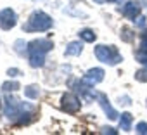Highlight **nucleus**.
Masks as SVG:
<instances>
[{"label":"nucleus","mask_w":147,"mask_h":135,"mask_svg":"<svg viewBox=\"0 0 147 135\" xmlns=\"http://www.w3.org/2000/svg\"><path fill=\"white\" fill-rule=\"evenodd\" d=\"M33 113H35V106L24 104V102H21L19 99L11 97V95L5 97V109H4V114L7 116V119L16 121V123H28L30 118H26V116H33Z\"/></svg>","instance_id":"f257e3e1"},{"label":"nucleus","mask_w":147,"mask_h":135,"mask_svg":"<svg viewBox=\"0 0 147 135\" xmlns=\"http://www.w3.org/2000/svg\"><path fill=\"white\" fill-rule=\"evenodd\" d=\"M54 43L49 38H36L28 43V55L31 68H42L45 64V54L52 50Z\"/></svg>","instance_id":"f03ea898"},{"label":"nucleus","mask_w":147,"mask_h":135,"mask_svg":"<svg viewBox=\"0 0 147 135\" xmlns=\"http://www.w3.org/2000/svg\"><path fill=\"white\" fill-rule=\"evenodd\" d=\"M50 28H52V18L43 11H35L24 26L26 31H47Z\"/></svg>","instance_id":"7ed1b4c3"},{"label":"nucleus","mask_w":147,"mask_h":135,"mask_svg":"<svg viewBox=\"0 0 147 135\" xmlns=\"http://www.w3.org/2000/svg\"><path fill=\"white\" fill-rule=\"evenodd\" d=\"M95 57L107 66H116L123 61L121 54L118 52V49L114 45H97L95 47Z\"/></svg>","instance_id":"20e7f679"},{"label":"nucleus","mask_w":147,"mask_h":135,"mask_svg":"<svg viewBox=\"0 0 147 135\" xmlns=\"http://www.w3.org/2000/svg\"><path fill=\"white\" fill-rule=\"evenodd\" d=\"M16 23H18V16H16V12L12 9L7 7V9L0 11V28L2 30L9 31V30H12L16 26Z\"/></svg>","instance_id":"39448f33"},{"label":"nucleus","mask_w":147,"mask_h":135,"mask_svg":"<svg viewBox=\"0 0 147 135\" xmlns=\"http://www.w3.org/2000/svg\"><path fill=\"white\" fill-rule=\"evenodd\" d=\"M61 102H62V109L66 113H71V114L78 113L80 107H82V102H80V99L75 94H64L62 99H61Z\"/></svg>","instance_id":"423d86ee"},{"label":"nucleus","mask_w":147,"mask_h":135,"mask_svg":"<svg viewBox=\"0 0 147 135\" xmlns=\"http://www.w3.org/2000/svg\"><path fill=\"white\" fill-rule=\"evenodd\" d=\"M95 97H97V101H99L100 107L104 109V113L107 114V118H109V119H113V121H114V119H118V116H119V114H118V113H116V109L109 104V99L106 97V94H102V92H95Z\"/></svg>","instance_id":"0eeeda50"},{"label":"nucleus","mask_w":147,"mask_h":135,"mask_svg":"<svg viewBox=\"0 0 147 135\" xmlns=\"http://www.w3.org/2000/svg\"><path fill=\"white\" fill-rule=\"evenodd\" d=\"M119 12H121L125 18L135 21V19L140 16V5H138L137 2H133V0H130V2H126L123 7H119Z\"/></svg>","instance_id":"6e6552de"},{"label":"nucleus","mask_w":147,"mask_h":135,"mask_svg":"<svg viewBox=\"0 0 147 135\" xmlns=\"http://www.w3.org/2000/svg\"><path fill=\"white\" fill-rule=\"evenodd\" d=\"M135 57L140 64H145L147 66V28L144 30V33L140 35V47L138 50L135 52Z\"/></svg>","instance_id":"1a4fd4ad"},{"label":"nucleus","mask_w":147,"mask_h":135,"mask_svg":"<svg viewBox=\"0 0 147 135\" xmlns=\"http://www.w3.org/2000/svg\"><path fill=\"white\" fill-rule=\"evenodd\" d=\"M85 80H87V82H90L92 85L100 83V82L104 80V70H102V68H92V70H88V71H87Z\"/></svg>","instance_id":"9d476101"},{"label":"nucleus","mask_w":147,"mask_h":135,"mask_svg":"<svg viewBox=\"0 0 147 135\" xmlns=\"http://www.w3.org/2000/svg\"><path fill=\"white\" fill-rule=\"evenodd\" d=\"M83 52V43L82 42H69L67 43V47H66V50H64V54L66 55H80Z\"/></svg>","instance_id":"9b49d317"},{"label":"nucleus","mask_w":147,"mask_h":135,"mask_svg":"<svg viewBox=\"0 0 147 135\" xmlns=\"http://www.w3.org/2000/svg\"><path fill=\"white\" fill-rule=\"evenodd\" d=\"M131 121H133V116L130 113H123L121 118H119V126L123 132H130L131 130Z\"/></svg>","instance_id":"f8f14e48"},{"label":"nucleus","mask_w":147,"mask_h":135,"mask_svg":"<svg viewBox=\"0 0 147 135\" xmlns=\"http://www.w3.org/2000/svg\"><path fill=\"white\" fill-rule=\"evenodd\" d=\"M78 35H80V38H82L83 42H88V43H92V42H95V40H97V35L94 33V30H88V28L82 30Z\"/></svg>","instance_id":"ddd939ff"},{"label":"nucleus","mask_w":147,"mask_h":135,"mask_svg":"<svg viewBox=\"0 0 147 135\" xmlns=\"http://www.w3.org/2000/svg\"><path fill=\"white\" fill-rule=\"evenodd\" d=\"M24 95H26L28 99H36V97L40 95V90H38L36 85H28V87L24 88Z\"/></svg>","instance_id":"4468645a"},{"label":"nucleus","mask_w":147,"mask_h":135,"mask_svg":"<svg viewBox=\"0 0 147 135\" xmlns=\"http://www.w3.org/2000/svg\"><path fill=\"white\" fill-rule=\"evenodd\" d=\"M135 38V33H133V30L131 28H121V40H125V42H131Z\"/></svg>","instance_id":"2eb2a0df"},{"label":"nucleus","mask_w":147,"mask_h":135,"mask_svg":"<svg viewBox=\"0 0 147 135\" xmlns=\"http://www.w3.org/2000/svg\"><path fill=\"white\" fill-rule=\"evenodd\" d=\"M18 88H21V85H19L18 82H5V83L2 85V90H4V92H14V90H18Z\"/></svg>","instance_id":"dca6fc26"},{"label":"nucleus","mask_w":147,"mask_h":135,"mask_svg":"<svg viewBox=\"0 0 147 135\" xmlns=\"http://www.w3.org/2000/svg\"><path fill=\"white\" fill-rule=\"evenodd\" d=\"M135 80L137 82H142V83H147V66L135 73Z\"/></svg>","instance_id":"f3484780"},{"label":"nucleus","mask_w":147,"mask_h":135,"mask_svg":"<svg viewBox=\"0 0 147 135\" xmlns=\"http://www.w3.org/2000/svg\"><path fill=\"white\" fill-rule=\"evenodd\" d=\"M135 130H137V133L145 135V133H147V123H145V121H140V123L135 126Z\"/></svg>","instance_id":"a211bd4d"},{"label":"nucleus","mask_w":147,"mask_h":135,"mask_svg":"<svg viewBox=\"0 0 147 135\" xmlns=\"http://www.w3.org/2000/svg\"><path fill=\"white\" fill-rule=\"evenodd\" d=\"M7 75H9V76H19V75H21V71L18 70V68H11V70L7 71Z\"/></svg>","instance_id":"6ab92c4d"},{"label":"nucleus","mask_w":147,"mask_h":135,"mask_svg":"<svg viewBox=\"0 0 147 135\" xmlns=\"http://www.w3.org/2000/svg\"><path fill=\"white\" fill-rule=\"evenodd\" d=\"M102 133H111V135H116L118 132H116L114 128H111V126H107V128H102Z\"/></svg>","instance_id":"aec40b11"},{"label":"nucleus","mask_w":147,"mask_h":135,"mask_svg":"<svg viewBox=\"0 0 147 135\" xmlns=\"http://www.w3.org/2000/svg\"><path fill=\"white\" fill-rule=\"evenodd\" d=\"M137 26H145V18L144 16H138L137 18Z\"/></svg>","instance_id":"412c9836"},{"label":"nucleus","mask_w":147,"mask_h":135,"mask_svg":"<svg viewBox=\"0 0 147 135\" xmlns=\"http://www.w3.org/2000/svg\"><path fill=\"white\" fill-rule=\"evenodd\" d=\"M94 2H95V4H104L106 0H94Z\"/></svg>","instance_id":"4be33fe9"},{"label":"nucleus","mask_w":147,"mask_h":135,"mask_svg":"<svg viewBox=\"0 0 147 135\" xmlns=\"http://www.w3.org/2000/svg\"><path fill=\"white\" fill-rule=\"evenodd\" d=\"M106 2H118V0H106Z\"/></svg>","instance_id":"5701e85b"}]
</instances>
